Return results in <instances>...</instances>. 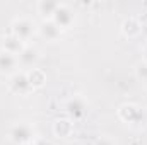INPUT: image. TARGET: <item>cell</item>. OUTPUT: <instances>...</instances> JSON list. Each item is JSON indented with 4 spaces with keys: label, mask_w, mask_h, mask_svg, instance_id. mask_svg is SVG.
<instances>
[{
    "label": "cell",
    "mask_w": 147,
    "mask_h": 145,
    "mask_svg": "<svg viewBox=\"0 0 147 145\" xmlns=\"http://www.w3.org/2000/svg\"><path fill=\"white\" fill-rule=\"evenodd\" d=\"M94 145H115V144H113V140H111L110 137H99L94 142Z\"/></svg>",
    "instance_id": "cell-16"
},
{
    "label": "cell",
    "mask_w": 147,
    "mask_h": 145,
    "mask_svg": "<svg viewBox=\"0 0 147 145\" xmlns=\"http://www.w3.org/2000/svg\"><path fill=\"white\" fill-rule=\"evenodd\" d=\"M28 77H29V82H31L33 89L45 85V82H46V75H45L43 70H39V68H33L31 72L28 73Z\"/></svg>",
    "instance_id": "cell-14"
},
{
    "label": "cell",
    "mask_w": 147,
    "mask_h": 145,
    "mask_svg": "<svg viewBox=\"0 0 147 145\" xmlns=\"http://www.w3.org/2000/svg\"><path fill=\"white\" fill-rule=\"evenodd\" d=\"M39 58V53H38L36 48L33 46H26L19 55H17V62L22 65V67H34Z\"/></svg>",
    "instance_id": "cell-9"
},
{
    "label": "cell",
    "mask_w": 147,
    "mask_h": 145,
    "mask_svg": "<svg viewBox=\"0 0 147 145\" xmlns=\"http://www.w3.org/2000/svg\"><path fill=\"white\" fill-rule=\"evenodd\" d=\"M65 113L69 114V118L70 119H80V118H84L86 116V113H87V104H86V101L82 99V97H79V96H74L70 97L67 103H65Z\"/></svg>",
    "instance_id": "cell-4"
},
{
    "label": "cell",
    "mask_w": 147,
    "mask_h": 145,
    "mask_svg": "<svg viewBox=\"0 0 147 145\" xmlns=\"http://www.w3.org/2000/svg\"><path fill=\"white\" fill-rule=\"evenodd\" d=\"M24 48H26L24 41H21L19 38H16L14 34H10V36H7L3 39V51H9V53H12V55H16V56H17Z\"/></svg>",
    "instance_id": "cell-10"
},
{
    "label": "cell",
    "mask_w": 147,
    "mask_h": 145,
    "mask_svg": "<svg viewBox=\"0 0 147 145\" xmlns=\"http://www.w3.org/2000/svg\"><path fill=\"white\" fill-rule=\"evenodd\" d=\"M144 62H147V46L144 48Z\"/></svg>",
    "instance_id": "cell-18"
},
{
    "label": "cell",
    "mask_w": 147,
    "mask_h": 145,
    "mask_svg": "<svg viewBox=\"0 0 147 145\" xmlns=\"http://www.w3.org/2000/svg\"><path fill=\"white\" fill-rule=\"evenodd\" d=\"M51 21L60 28V29H67V28H70L74 22V14L72 10L67 7V5H58V9H57V12L53 14V17H51Z\"/></svg>",
    "instance_id": "cell-6"
},
{
    "label": "cell",
    "mask_w": 147,
    "mask_h": 145,
    "mask_svg": "<svg viewBox=\"0 0 147 145\" xmlns=\"http://www.w3.org/2000/svg\"><path fill=\"white\" fill-rule=\"evenodd\" d=\"M67 145H77V144H74V142H72V144H67Z\"/></svg>",
    "instance_id": "cell-19"
},
{
    "label": "cell",
    "mask_w": 147,
    "mask_h": 145,
    "mask_svg": "<svg viewBox=\"0 0 147 145\" xmlns=\"http://www.w3.org/2000/svg\"><path fill=\"white\" fill-rule=\"evenodd\" d=\"M0 77H2V73H0Z\"/></svg>",
    "instance_id": "cell-21"
},
{
    "label": "cell",
    "mask_w": 147,
    "mask_h": 145,
    "mask_svg": "<svg viewBox=\"0 0 147 145\" xmlns=\"http://www.w3.org/2000/svg\"><path fill=\"white\" fill-rule=\"evenodd\" d=\"M60 28L51 21V19H45L41 24H39V34L45 38L46 41H55L60 38Z\"/></svg>",
    "instance_id": "cell-8"
},
{
    "label": "cell",
    "mask_w": 147,
    "mask_h": 145,
    "mask_svg": "<svg viewBox=\"0 0 147 145\" xmlns=\"http://www.w3.org/2000/svg\"><path fill=\"white\" fill-rule=\"evenodd\" d=\"M17 56L9 51H0V73L2 75H14L17 68Z\"/></svg>",
    "instance_id": "cell-7"
},
{
    "label": "cell",
    "mask_w": 147,
    "mask_h": 145,
    "mask_svg": "<svg viewBox=\"0 0 147 145\" xmlns=\"http://www.w3.org/2000/svg\"><path fill=\"white\" fill-rule=\"evenodd\" d=\"M58 2H51V0H41L39 3H38V12L39 14H43L45 17H53V14L57 12V9H58Z\"/></svg>",
    "instance_id": "cell-12"
},
{
    "label": "cell",
    "mask_w": 147,
    "mask_h": 145,
    "mask_svg": "<svg viewBox=\"0 0 147 145\" xmlns=\"http://www.w3.org/2000/svg\"><path fill=\"white\" fill-rule=\"evenodd\" d=\"M135 75H137L140 80H147V62L137 63V67H135Z\"/></svg>",
    "instance_id": "cell-15"
},
{
    "label": "cell",
    "mask_w": 147,
    "mask_h": 145,
    "mask_svg": "<svg viewBox=\"0 0 147 145\" xmlns=\"http://www.w3.org/2000/svg\"><path fill=\"white\" fill-rule=\"evenodd\" d=\"M34 33V24L26 19V17H19L12 22V34L16 38H19L21 41H28Z\"/></svg>",
    "instance_id": "cell-5"
},
{
    "label": "cell",
    "mask_w": 147,
    "mask_h": 145,
    "mask_svg": "<svg viewBox=\"0 0 147 145\" xmlns=\"http://www.w3.org/2000/svg\"><path fill=\"white\" fill-rule=\"evenodd\" d=\"M33 145H51V142H48L46 138H38L33 142Z\"/></svg>",
    "instance_id": "cell-17"
},
{
    "label": "cell",
    "mask_w": 147,
    "mask_h": 145,
    "mask_svg": "<svg viewBox=\"0 0 147 145\" xmlns=\"http://www.w3.org/2000/svg\"><path fill=\"white\" fill-rule=\"evenodd\" d=\"M146 97H147V92H146Z\"/></svg>",
    "instance_id": "cell-20"
},
{
    "label": "cell",
    "mask_w": 147,
    "mask_h": 145,
    "mask_svg": "<svg viewBox=\"0 0 147 145\" xmlns=\"http://www.w3.org/2000/svg\"><path fill=\"white\" fill-rule=\"evenodd\" d=\"M140 22L137 21V19H134V17H130V19H127L125 22H123V26H121V29H123V33L127 34L128 38H134L137 36L139 33H140Z\"/></svg>",
    "instance_id": "cell-13"
},
{
    "label": "cell",
    "mask_w": 147,
    "mask_h": 145,
    "mask_svg": "<svg viewBox=\"0 0 147 145\" xmlns=\"http://www.w3.org/2000/svg\"><path fill=\"white\" fill-rule=\"evenodd\" d=\"M74 130V125L70 119H58L53 126V132L57 137H69Z\"/></svg>",
    "instance_id": "cell-11"
},
{
    "label": "cell",
    "mask_w": 147,
    "mask_h": 145,
    "mask_svg": "<svg viewBox=\"0 0 147 145\" xmlns=\"http://www.w3.org/2000/svg\"><path fill=\"white\" fill-rule=\"evenodd\" d=\"M9 137L14 144L17 145H28L33 144V137H34V132L31 128V125L28 123H17L10 128L9 132Z\"/></svg>",
    "instance_id": "cell-1"
},
{
    "label": "cell",
    "mask_w": 147,
    "mask_h": 145,
    "mask_svg": "<svg viewBox=\"0 0 147 145\" xmlns=\"http://www.w3.org/2000/svg\"><path fill=\"white\" fill-rule=\"evenodd\" d=\"M118 114L121 118V121L128 123V125H139L144 121V113L137 104H123L118 109Z\"/></svg>",
    "instance_id": "cell-3"
},
{
    "label": "cell",
    "mask_w": 147,
    "mask_h": 145,
    "mask_svg": "<svg viewBox=\"0 0 147 145\" xmlns=\"http://www.w3.org/2000/svg\"><path fill=\"white\" fill-rule=\"evenodd\" d=\"M9 89H10L14 94H17V96H24V94H28V92L33 89L28 73L26 72H16L12 77H10Z\"/></svg>",
    "instance_id": "cell-2"
}]
</instances>
